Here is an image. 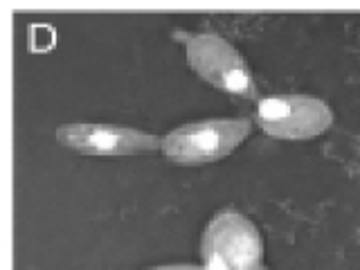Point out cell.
Here are the masks:
<instances>
[{"label": "cell", "mask_w": 360, "mask_h": 270, "mask_svg": "<svg viewBox=\"0 0 360 270\" xmlns=\"http://www.w3.org/2000/svg\"><path fill=\"white\" fill-rule=\"evenodd\" d=\"M144 270H205V268L196 264H167V266H151Z\"/></svg>", "instance_id": "8992f818"}, {"label": "cell", "mask_w": 360, "mask_h": 270, "mask_svg": "<svg viewBox=\"0 0 360 270\" xmlns=\"http://www.w3.org/2000/svg\"><path fill=\"white\" fill-rule=\"evenodd\" d=\"M200 266L205 270H262L264 239L239 210H221L200 236Z\"/></svg>", "instance_id": "6da1fadb"}, {"label": "cell", "mask_w": 360, "mask_h": 270, "mask_svg": "<svg viewBox=\"0 0 360 270\" xmlns=\"http://www.w3.org/2000/svg\"><path fill=\"white\" fill-rule=\"evenodd\" d=\"M257 127L277 140H311L331 129L333 110L313 95H268L257 101Z\"/></svg>", "instance_id": "277c9868"}, {"label": "cell", "mask_w": 360, "mask_h": 270, "mask_svg": "<svg viewBox=\"0 0 360 270\" xmlns=\"http://www.w3.org/2000/svg\"><path fill=\"white\" fill-rule=\"evenodd\" d=\"M56 142L86 155H140L162 149L155 133L122 127V124H63Z\"/></svg>", "instance_id": "5b68a950"}, {"label": "cell", "mask_w": 360, "mask_h": 270, "mask_svg": "<svg viewBox=\"0 0 360 270\" xmlns=\"http://www.w3.org/2000/svg\"><path fill=\"white\" fill-rule=\"evenodd\" d=\"M262 270H270V268H266V266H264V268H262Z\"/></svg>", "instance_id": "52a82bcc"}, {"label": "cell", "mask_w": 360, "mask_h": 270, "mask_svg": "<svg viewBox=\"0 0 360 270\" xmlns=\"http://www.w3.org/2000/svg\"><path fill=\"white\" fill-rule=\"evenodd\" d=\"M250 131L252 122L245 117L187 122L165 135L160 151L178 167H202L236 151Z\"/></svg>", "instance_id": "7a4b0ae2"}, {"label": "cell", "mask_w": 360, "mask_h": 270, "mask_svg": "<svg viewBox=\"0 0 360 270\" xmlns=\"http://www.w3.org/2000/svg\"><path fill=\"white\" fill-rule=\"evenodd\" d=\"M176 39L185 43L189 68L210 86L234 97H255L257 82L250 65L225 37L214 32H178Z\"/></svg>", "instance_id": "3957f363"}]
</instances>
